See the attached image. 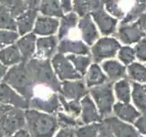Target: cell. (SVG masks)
Wrapping results in <instances>:
<instances>
[{"label": "cell", "instance_id": "6da1fadb", "mask_svg": "<svg viewBox=\"0 0 146 137\" xmlns=\"http://www.w3.org/2000/svg\"><path fill=\"white\" fill-rule=\"evenodd\" d=\"M26 128L32 137H53L58 129L56 113H47L34 109L25 110Z\"/></svg>", "mask_w": 146, "mask_h": 137}, {"label": "cell", "instance_id": "7a4b0ae2", "mask_svg": "<svg viewBox=\"0 0 146 137\" xmlns=\"http://www.w3.org/2000/svg\"><path fill=\"white\" fill-rule=\"evenodd\" d=\"M30 78L34 84H42L60 93L61 85L54 72L50 59H38L32 58L26 63Z\"/></svg>", "mask_w": 146, "mask_h": 137}, {"label": "cell", "instance_id": "3957f363", "mask_svg": "<svg viewBox=\"0 0 146 137\" xmlns=\"http://www.w3.org/2000/svg\"><path fill=\"white\" fill-rule=\"evenodd\" d=\"M29 105L30 109L47 113H57L61 108L58 92L42 84H34Z\"/></svg>", "mask_w": 146, "mask_h": 137}, {"label": "cell", "instance_id": "277c9868", "mask_svg": "<svg viewBox=\"0 0 146 137\" xmlns=\"http://www.w3.org/2000/svg\"><path fill=\"white\" fill-rule=\"evenodd\" d=\"M3 81L12 87L26 100H29L31 98L34 82L31 80L25 62L8 68Z\"/></svg>", "mask_w": 146, "mask_h": 137}, {"label": "cell", "instance_id": "5b68a950", "mask_svg": "<svg viewBox=\"0 0 146 137\" xmlns=\"http://www.w3.org/2000/svg\"><path fill=\"white\" fill-rule=\"evenodd\" d=\"M26 128L25 110L12 107L9 111L0 118V130L5 136L11 137L15 132Z\"/></svg>", "mask_w": 146, "mask_h": 137}, {"label": "cell", "instance_id": "8992f818", "mask_svg": "<svg viewBox=\"0 0 146 137\" xmlns=\"http://www.w3.org/2000/svg\"><path fill=\"white\" fill-rule=\"evenodd\" d=\"M0 102L21 109H29V100L14 90L6 82H0Z\"/></svg>", "mask_w": 146, "mask_h": 137}, {"label": "cell", "instance_id": "52a82bcc", "mask_svg": "<svg viewBox=\"0 0 146 137\" xmlns=\"http://www.w3.org/2000/svg\"><path fill=\"white\" fill-rule=\"evenodd\" d=\"M58 26L59 21L57 17L38 14L32 32L38 37L54 36L58 29Z\"/></svg>", "mask_w": 146, "mask_h": 137}, {"label": "cell", "instance_id": "ba28073f", "mask_svg": "<svg viewBox=\"0 0 146 137\" xmlns=\"http://www.w3.org/2000/svg\"><path fill=\"white\" fill-rule=\"evenodd\" d=\"M58 45V39L55 36L38 37L36 51L33 58L38 59H51L54 56Z\"/></svg>", "mask_w": 146, "mask_h": 137}, {"label": "cell", "instance_id": "9c48e42d", "mask_svg": "<svg viewBox=\"0 0 146 137\" xmlns=\"http://www.w3.org/2000/svg\"><path fill=\"white\" fill-rule=\"evenodd\" d=\"M54 72L57 77L61 80H72L79 77L76 71L73 70L70 64L67 61V59L60 54H56L50 59Z\"/></svg>", "mask_w": 146, "mask_h": 137}, {"label": "cell", "instance_id": "30bf717a", "mask_svg": "<svg viewBox=\"0 0 146 137\" xmlns=\"http://www.w3.org/2000/svg\"><path fill=\"white\" fill-rule=\"evenodd\" d=\"M38 14V9L27 8L25 12L16 17L17 31L20 37L33 31L35 22Z\"/></svg>", "mask_w": 146, "mask_h": 137}, {"label": "cell", "instance_id": "8fae6325", "mask_svg": "<svg viewBox=\"0 0 146 137\" xmlns=\"http://www.w3.org/2000/svg\"><path fill=\"white\" fill-rule=\"evenodd\" d=\"M36 39H38V36H36L33 32H30V33L19 37L16 41V45L22 55L23 62L27 63L33 58L36 51Z\"/></svg>", "mask_w": 146, "mask_h": 137}, {"label": "cell", "instance_id": "7c38bea8", "mask_svg": "<svg viewBox=\"0 0 146 137\" xmlns=\"http://www.w3.org/2000/svg\"><path fill=\"white\" fill-rule=\"evenodd\" d=\"M0 62L7 68L23 62L22 55L16 43L0 49Z\"/></svg>", "mask_w": 146, "mask_h": 137}, {"label": "cell", "instance_id": "4fadbf2b", "mask_svg": "<svg viewBox=\"0 0 146 137\" xmlns=\"http://www.w3.org/2000/svg\"><path fill=\"white\" fill-rule=\"evenodd\" d=\"M38 10L41 15L53 17H60L62 14L59 0H41Z\"/></svg>", "mask_w": 146, "mask_h": 137}, {"label": "cell", "instance_id": "5bb4252c", "mask_svg": "<svg viewBox=\"0 0 146 137\" xmlns=\"http://www.w3.org/2000/svg\"><path fill=\"white\" fill-rule=\"evenodd\" d=\"M82 90H83V88L79 82L65 81L61 85L60 93L65 99L76 100L80 98V96H81Z\"/></svg>", "mask_w": 146, "mask_h": 137}, {"label": "cell", "instance_id": "9a60e30c", "mask_svg": "<svg viewBox=\"0 0 146 137\" xmlns=\"http://www.w3.org/2000/svg\"><path fill=\"white\" fill-rule=\"evenodd\" d=\"M0 29L16 30V18L12 16L9 9L3 5H0Z\"/></svg>", "mask_w": 146, "mask_h": 137}, {"label": "cell", "instance_id": "2e32d148", "mask_svg": "<svg viewBox=\"0 0 146 137\" xmlns=\"http://www.w3.org/2000/svg\"><path fill=\"white\" fill-rule=\"evenodd\" d=\"M99 117L95 112L92 103L90 102V100L84 99L81 102V121L83 123L88 124L90 122L98 121Z\"/></svg>", "mask_w": 146, "mask_h": 137}, {"label": "cell", "instance_id": "e0dca14e", "mask_svg": "<svg viewBox=\"0 0 146 137\" xmlns=\"http://www.w3.org/2000/svg\"><path fill=\"white\" fill-rule=\"evenodd\" d=\"M0 5L7 7L15 18L29 8L23 0H0Z\"/></svg>", "mask_w": 146, "mask_h": 137}, {"label": "cell", "instance_id": "ac0fdd59", "mask_svg": "<svg viewBox=\"0 0 146 137\" xmlns=\"http://www.w3.org/2000/svg\"><path fill=\"white\" fill-rule=\"evenodd\" d=\"M19 37V34L16 30L0 29V49L6 48L9 45L15 44Z\"/></svg>", "mask_w": 146, "mask_h": 137}, {"label": "cell", "instance_id": "d6986e66", "mask_svg": "<svg viewBox=\"0 0 146 137\" xmlns=\"http://www.w3.org/2000/svg\"><path fill=\"white\" fill-rule=\"evenodd\" d=\"M56 117L58 127L61 128H74L81 124V122L78 121L75 117L67 115L66 113L61 112H58L56 113Z\"/></svg>", "mask_w": 146, "mask_h": 137}, {"label": "cell", "instance_id": "ffe728a7", "mask_svg": "<svg viewBox=\"0 0 146 137\" xmlns=\"http://www.w3.org/2000/svg\"><path fill=\"white\" fill-rule=\"evenodd\" d=\"M58 99L60 104L62 105L63 109L68 113H71L72 115L77 116L79 115L81 112V106L79 104L77 100H72V102H66L65 98L62 95H58Z\"/></svg>", "mask_w": 146, "mask_h": 137}, {"label": "cell", "instance_id": "44dd1931", "mask_svg": "<svg viewBox=\"0 0 146 137\" xmlns=\"http://www.w3.org/2000/svg\"><path fill=\"white\" fill-rule=\"evenodd\" d=\"M97 126L90 125L78 129L76 131V137H96Z\"/></svg>", "mask_w": 146, "mask_h": 137}, {"label": "cell", "instance_id": "7402d4cb", "mask_svg": "<svg viewBox=\"0 0 146 137\" xmlns=\"http://www.w3.org/2000/svg\"><path fill=\"white\" fill-rule=\"evenodd\" d=\"M55 137H76V132L73 128H61Z\"/></svg>", "mask_w": 146, "mask_h": 137}, {"label": "cell", "instance_id": "603a6c76", "mask_svg": "<svg viewBox=\"0 0 146 137\" xmlns=\"http://www.w3.org/2000/svg\"><path fill=\"white\" fill-rule=\"evenodd\" d=\"M134 3L135 0H120L119 1V7L124 12H128L134 6Z\"/></svg>", "mask_w": 146, "mask_h": 137}, {"label": "cell", "instance_id": "cb8c5ba5", "mask_svg": "<svg viewBox=\"0 0 146 137\" xmlns=\"http://www.w3.org/2000/svg\"><path fill=\"white\" fill-rule=\"evenodd\" d=\"M11 137H32V136L29 134V132L27 130V128H23V129L15 132Z\"/></svg>", "mask_w": 146, "mask_h": 137}, {"label": "cell", "instance_id": "d4e9b609", "mask_svg": "<svg viewBox=\"0 0 146 137\" xmlns=\"http://www.w3.org/2000/svg\"><path fill=\"white\" fill-rule=\"evenodd\" d=\"M23 1L27 4V6L29 7V8L38 9L39 4L41 2V0H23Z\"/></svg>", "mask_w": 146, "mask_h": 137}, {"label": "cell", "instance_id": "484cf974", "mask_svg": "<svg viewBox=\"0 0 146 137\" xmlns=\"http://www.w3.org/2000/svg\"><path fill=\"white\" fill-rule=\"evenodd\" d=\"M12 107L13 106H10V105H7V104L0 102V118H1L4 114H6Z\"/></svg>", "mask_w": 146, "mask_h": 137}, {"label": "cell", "instance_id": "4316f807", "mask_svg": "<svg viewBox=\"0 0 146 137\" xmlns=\"http://www.w3.org/2000/svg\"><path fill=\"white\" fill-rule=\"evenodd\" d=\"M7 70H8V68L3 65V64L0 62V82L3 81V79H4L5 75H6Z\"/></svg>", "mask_w": 146, "mask_h": 137}, {"label": "cell", "instance_id": "83f0119b", "mask_svg": "<svg viewBox=\"0 0 146 137\" xmlns=\"http://www.w3.org/2000/svg\"><path fill=\"white\" fill-rule=\"evenodd\" d=\"M0 137H6V136H5V134H4V132L1 130H0Z\"/></svg>", "mask_w": 146, "mask_h": 137}, {"label": "cell", "instance_id": "f1b7e54d", "mask_svg": "<svg viewBox=\"0 0 146 137\" xmlns=\"http://www.w3.org/2000/svg\"><path fill=\"white\" fill-rule=\"evenodd\" d=\"M6 137H7V136H6Z\"/></svg>", "mask_w": 146, "mask_h": 137}]
</instances>
